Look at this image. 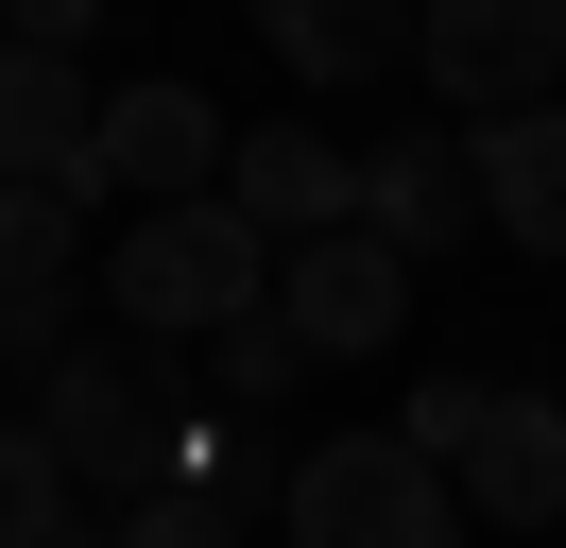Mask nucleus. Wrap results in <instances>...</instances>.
<instances>
[{
	"label": "nucleus",
	"mask_w": 566,
	"mask_h": 548,
	"mask_svg": "<svg viewBox=\"0 0 566 548\" xmlns=\"http://www.w3.org/2000/svg\"><path fill=\"white\" fill-rule=\"evenodd\" d=\"M360 240H395V257H447V240H481V189H463V137L429 120V137H378L360 155Z\"/></svg>",
	"instance_id": "1a4fd4ad"
},
{
	"label": "nucleus",
	"mask_w": 566,
	"mask_h": 548,
	"mask_svg": "<svg viewBox=\"0 0 566 548\" xmlns=\"http://www.w3.org/2000/svg\"><path fill=\"white\" fill-rule=\"evenodd\" d=\"M292 377H310V342H292V326H275V292H258V308H241V326H207V394H223V411H275V394H292Z\"/></svg>",
	"instance_id": "4468645a"
},
{
	"label": "nucleus",
	"mask_w": 566,
	"mask_h": 548,
	"mask_svg": "<svg viewBox=\"0 0 566 548\" xmlns=\"http://www.w3.org/2000/svg\"><path fill=\"white\" fill-rule=\"evenodd\" d=\"M52 531H86V514H70V463L0 411V548H52Z\"/></svg>",
	"instance_id": "2eb2a0df"
},
{
	"label": "nucleus",
	"mask_w": 566,
	"mask_h": 548,
	"mask_svg": "<svg viewBox=\"0 0 566 548\" xmlns=\"http://www.w3.org/2000/svg\"><path fill=\"white\" fill-rule=\"evenodd\" d=\"M275 326L310 342V360H378L395 326H412V257H395V240H292L275 257Z\"/></svg>",
	"instance_id": "0eeeda50"
},
{
	"label": "nucleus",
	"mask_w": 566,
	"mask_h": 548,
	"mask_svg": "<svg viewBox=\"0 0 566 548\" xmlns=\"http://www.w3.org/2000/svg\"><path fill=\"white\" fill-rule=\"evenodd\" d=\"M412 86L447 103V137L566 103V0H429L412 18Z\"/></svg>",
	"instance_id": "20e7f679"
},
{
	"label": "nucleus",
	"mask_w": 566,
	"mask_h": 548,
	"mask_svg": "<svg viewBox=\"0 0 566 548\" xmlns=\"http://www.w3.org/2000/svg\"><path fill=\"white\" fill-rule=\"evenodd\" d=\"M86 120H104V86L0 34V189H86Z\"/></svg>",
	"instance_id": "9b49d317"
},
{
	"label": "nucleus",
	"mask_w": 566,
	"mask_h": 548,
	"mask_svg": "<svg viewBox=\"0 0 566 548\" xmlns=\"http://www.w3.org/2000/svg\"><path fill=\"white\" fill-rule=\"evenodd\" d=\"M104 292H120V342H207V326H241L275 292V240L241 205H138L120 257H104Z\"/></svg>",
	"instance_id": "f03ea898"
},
{
	"label": "nucleus",
	"mask_w": 566,
	"mask_h": 548,
	"mask_svg": "<svg viewBox=\"0 0 566 548\" xmlns=\"http://www.w3.org/2000/svg\"><path fill=\"white\" fill-rule=\"evenodd\" d=\"M86 342V292H0V377H52Z\"/></svg>",
	"instance_id": "f3484780"
},
{
	"label": "nucleus",
	"mask_w": 566,
	"mask_h": 548,
	"mask_svg": "<svg viewBox=\"0 0 566 548\" xmlns=\"http://www.w3.org/2000/svg\"><path fill=\"white\" fill-rule=\"evenodd\" d=\"M104 548H241V514H223V497H189V479H155L138 514H104Z\"/></svg>",
	"instance_id": "dca6fc26"
},
{
	"label": "nucleus",
	"mask_w": 566,
	"mask_h": 548,
	"mask_svg": "<svg viewBox=\"0 0 566 548\" xmlns=\"http://www.w3.org/2000/svg\"><path fill=\"white\" fill-rule=\"evenodd\" d=\"M463 189H481V223L515 240V257H566V103L481 120V137H463Z\"/></svg>",
	"instance_id": "9d476101"
},
{
	"label": "nucleus",
	"mask_w": 566,
	"mask_h": 548,
	"mask_svg": "<svg viewBox=\"0 0 566 548\" xmlns=\"http://www.w3.org/2000/svg\"><path fill=\"white\" fill-rule=\"evenodd\" d=\"M0 292H86V189H0Z\"/></svg>",
	"instance_id": "ddd939ff"
},
{
	"label": "nucleus",
	"mask_w": 566,
	"mask_h": 548,
	"mask_svg": "<svg viewBox=\"0 0 566 548\" xmlns=\"http://www.w3.org/2000/svg\"><path fill=\"white\" fill-rule=\"evenodd\" d=\"M223 205H241L275 257H292V240H344L360 223V155L310 137V120H258V137H223Z\"/></svg>",
	"instance_id": "6e6552de"
},
{
	"label": "nucleus",
	"mask_w": 566,
	"mask_h": 548,
	"mask_svg": "<svg viewBox=\"0 0 566 548\" xmlns=\"http://www.w3.org/2000/svg\"><path fill=\"white\" fill-rule=\"evenodd\" d=\"M52 548H104V531H52Z\"/></svg>",
	"instance_id": "a211bd4d"
},
{
	"label": "nucleus",
	"mask_w": 566,
	"mask_h": 548,
	"mask_svg": "<svg viewBox=\"0 0 566 548\" xmlns=\"http://www.w3.org/2000/svg\"><path fill=\"white\" fill-rule=\"evenodd\" d=\"M18 429L70 463V497H120V514H138L155 479H172V445H189V360H172V342H104V326H86L70 360L35 377Z\"/></svg>",
	"instance_id": "f257e3e1"
},
{
	"label": "nucleus",
	"mask_w": 566,
	"mask_h": 548,
	"mask_svg": "<svg viewBox=\"0 0 566 548\" xmlns=\"http://www.w3.org/2000/svg\"><path fill=\"white\" fill-rule=\"evenodd\" d=\"M86 205H223V103L172 86V68H138V86L86 120Z\"/></svg>",
	"instance_id": "39448f33"
},
{
	"label": "nucleus",
	"mask_w": 566,
	"mask_h": 548,
	"mask_svg": "<svg viewBox=\"0 0 566 548\" xmlns=\"http://www.w3.org/2000/svg\"><path fill=\"white\" fill-rule=\"evenodd\" d=\"M447 497H463V531H515V548H566V411L497 377V394H481V429L447 445Z\"/></svg>",
	"instance_id": "423d86ee"
},
{
	"label": "nucleus",
	"mask_w": 566,
	"mask_h": 548,
	"mask_svg": "<svg viewBox=\"0 0 566 548\" xmlns=\"http://www.w3.org/2000/svg\"><path fill=\"white\" fill-rule=\"evenodd\" d=\"M258 34L292 52V86H378V68H412V18H395V0H275Z\"/></svg>",
	"instance_id": "f8f14e48"
},
{
	"label": "nucleus",
	"mask_w": 566,
	"mask_h": 548,
	"mask_svg": "<svg viewBox=\"0 0 566 548\" xmlns=\"http://www.w3.org/2000/svg\"><path fill=\"white\" fill-rule=\"evenodd\" d=\"M275 548H463V497L395 429H326V445H292V479H275Z\"/></svg>",
	"instance_id": "7ed1b4c3"
}]
</instances>
